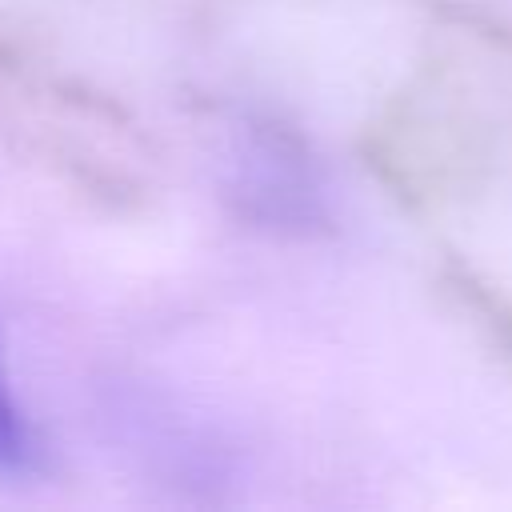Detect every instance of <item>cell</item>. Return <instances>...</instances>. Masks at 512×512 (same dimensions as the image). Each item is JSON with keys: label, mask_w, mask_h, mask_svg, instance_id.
I'll return each mask as SVG.
<instances>
[{"label": "cell", "mask_w": 512, "mask_h": 512, "mask_svg": "<svg viewBox=\"0 0 512 512\" xmlns=\"http://www.w3.org/2000/svg\"><path fill=\"white\" fill-rule=\"evenodd\" d=\"M232 208L276 236H320L336 220V188L320 152L280 120L244 116L224 144Z\"/></svg>", "instance_id": "1"}, {"label": "cell", "mask_w": 512, "mask_h": 512, "mask_svg": "<svg viewBox=\"0 0 512 512\" xmlns=\"http://www.w3.org/2000/svg\"><path fill=\"white\" fill-rule=\"evenodd\" d=\"M36 464H40V440L0 360V476H24V472H36Z\"/></svg>", "instance_id": "2"}]
</instances>
